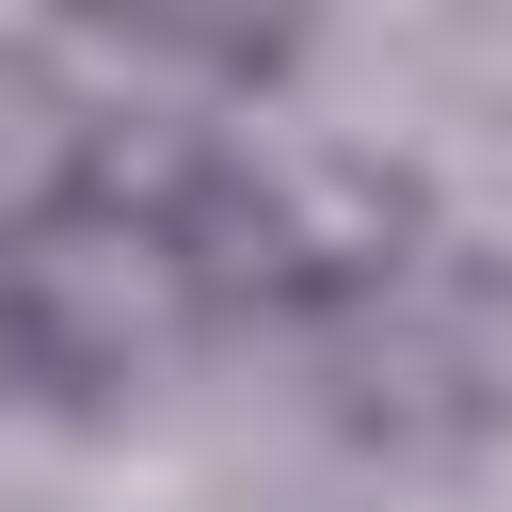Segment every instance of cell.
Masks as SVG:
<instances>
[{
	"label": "cell",
	"mask_w": 512,
	"mask_h": 512,
	"mask_svg": "<svg viewBox=\"0 0 512 512\" xmlns=\"http://www.w3.org/2000/svg\"><path fill=\"white\" fill-rule=\"evenodd\" d=\"M304 368H320V400H336L368 448H464V432L512 416V352H496V320H480L432 256H368V272L304 320Z\"/></svg>",
	"instance_id": "1"
}]
</instances>
